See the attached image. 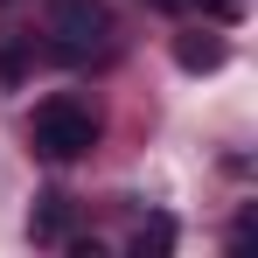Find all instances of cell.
Instances as JSON below:
<instances>
[{
	"label": "cell",
	"mask_w": 258,
	"mask_h": 258,
	"mask_svg": "<svg viewBox=\"0 0 258 258\" xmlns=\"http://www.w3.org/2000/svg\"><path fill=\"white\" fill-rule=\"evenodd\" d=\"M154 7H188V0H154Z\"/></svg>",
	"instance_id": "cell-7"
},
{
	"label": "cell",
	"mask_w": 258,
	"mask_h": 258,
	"mask_svg": "<svg viewBox=\"0 0 258 258\" xmlns=\"http://www.w3.org/2000/svg\"><path fill=\"white\" fill-rule=\"evenodd\" d=\"M28 147L42 161H77V154L98 147V119H91L77 98H49V105H35V119H28Z\"/></svg>",
	"instance_id": "cell-1"
},
{
	"label": "cell",
	"mask_w": 258,
	"mask_h": 258,
	"mask_svg": "<svg viewBox=\"0 0 258 258\" xmlns=\"http://www.w3.org/2000/svg\"><path fill=\"white\" fill-rule=\"evenodd\" d=\"M161 251H174V223H168V216L140 223V237H133V258H161Z\"/></svg>",
	"instance_id": "cell-4"
},
{
	"label": "cell",
	"mask_w": 258,
	"mask_h": 258,
	"mask_svg": "<svg viewBox=\"0 0 258 258\" xmlns=\"http://www.w3.org/2000/svg\"><path fill=\"white\" fill-rule=\"evenodd\" d=\"M174 56H181V70H216V63H223V49H216V42H181Z\"/></svg>",
	"instance_id": "cell-5"
},
{
	"label": "cell",
	"mask_w": 258,
	"mask_h": 258,
	"mask_svg": "<svg viewBox=\"0 0 258 258\" xmlns=\"http://www.w3.org/2000/svg\"><path fill=\"white\" fill-rule=\"evenodd\" d=\"M63 230H70V203H63V196H35L28 237H35V244H63Z\"/></svg>",
	"instance_id": "cell-3"
},
{
	"label": "cell",
	"mask_w": 258,
	"mask_h": 258,
	"mask_svg": "<svg viewBox=\"0 0 258 258\" xmlns=\"http://www.w3.org/2000/svg\"><path fill=\"white\" fill-rule=\"evenodd\" d=\"M203 7H210V14H237L244 0H203Z\"/></svg>",
	"instance_id": "cell-6"
},
{
	"label": "cell",
	"mask_w": 258,
	"mask_h": 258,
	"mask_svg": "<svg viewBox=\"0 0 258 258\" xmlns=\"http://www.w3.org/2000/svg\"><path fill=\"white\" fill-rule=\"evenodd\" d=\"M105 35H112L105 0H49V42L63 63H84L91 49H105Z\"/></svg>",
	"instance_id": "cell-2"
}]
</instances>
